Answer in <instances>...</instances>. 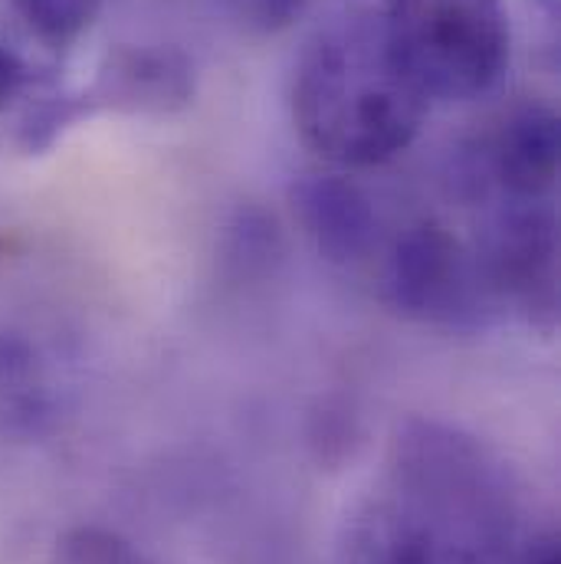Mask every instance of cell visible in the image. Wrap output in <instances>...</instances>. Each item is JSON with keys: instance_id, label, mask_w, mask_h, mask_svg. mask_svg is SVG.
<instances>
[{"instance_id": "12", "label": "cell", "mask_w": 561, "mask_h": 564, "mask_svg": "<svg viewBox=\"0 0 561 564\" xmlns=\"http://www.w3.org/2000/svg\"><path fill=\"white\" fill-rule=\"evenodd\" d=\"M230 230H234L230 234V257L244 270H267L273 263V257L280 253V234H277L273 220H267L257 210L240 214Z\"/></svg>"}, {"instance_id": "7", "label": "cell", "mask_w": 561, "mask_h": 564, "mask_svg": "<svg viewBox=\"0 0 561 564\" xmlns=\"http://www.w3.org/2000/svg\"><path fill=\"white\" fill-rule=\"evenodd\" d=\"M194 63L174 46H116L83 93L89 112L174 116L194 102Z\"/></svg>"}, {"instance_id": "14", "label": "cell", "mask_w": 561, "mask_h": 564, "mask_svg": "<svg viewBox=\"0 0 561 564\" xmlns=\"http://www.w3.org/2000/svg\"><path fill=\"white\" fill-rule=\"evenodd\" d=\"M36 384V358L30 341L17 332H0V388L10 391L13 401H33Z\"/></svg>"}, {"instance_id": "10", "label": "cell", "mask_w": 561, "mask_h": 564, "mask_svg": "<svg viewBox=\"0 0 561 564\" xmlns=\"http://www.w3.org/2000/svg\"><path fill=\"white\" fill-rule=\"evenodd\" d=\"M89 106L83 99V93H53V96H40L26 116L20 119L17 129V144L26 154H43L50 151L63 132H69L73 126H79L83 119H89Z\"/></svg>"}, {"instance_id": "4", "label": "cell", "mask_w": 561, "mask_h": 564, "mask_svg": "<svg viewBox=\"0 0 561 564\" xmlns=\"http://www.w3.org/2000/svg\"><path fill=\"white\" fill-rule=\"evenodd\" d=\"M381 292L404 318L436 328H476L496 312L476 250L436 220L408 227L391 243Z\"/></svg>"}, {"instance_id": "9", "label": "cell", "mask_w": 561, "mask_h": 564, "mask_svg": "<svg viewBox=\"0 0 561 564\" xmlns=\"http://www.w3.org/2000/svg\"><path fill=\"white\" fill-rule=\"evenodd\" d=\"M10 7L36 40L66 50L96 23L103 0H10Z\"/></svg>"}, {"instance_id": "3", "label": "cell", "mask_w": 561, "mask_h": 564, "mask_svg": "<svg viewBox=\"0 0 561 564\" xmlns=\"http://www.w3.org/2000/svg\"><path fill=\"white\" fill-rule=\"evenodd\" d=\"M388 40L430 102H470L499 86L513 36L503 0H385Z\"/></svg>"}, {"instance_id": "16", "label": "cell", "mask_w": 561, "mask_h": 564, "mask_svg": "<svg viewBox=\"0 0 561 564\" xmlns=\"http://www.w3.org/2000/svg\"><path fill=\"white\" fill-rule=\"evenodd\" d=\"M516 564H559V539L552 532L529 535V542H526Z\"/></svg>"}, {"instance_id": "13", "label": "cell", "mask_w": 561, "mask_h": 564, "mask_svg": "<svg viewBox=\"0 0 561 564\" xmlns=\"http://www.w3.org/2000/svg\"><path fill=\"white\" fill-rule=\"evenodd\" d=\"M227 17L247 33H280L302 17L309 0H220Z\"/></svg>"}, {"instance_id": "6", "label": "cell", "mask_w": 561, "mask_h": 564, "mask_svg": "<svg viewBox=\"0 0 561 564\" xmlns=\"http://www.w3.org/2000/svg\"><path fill=\"white\" fill-rule=\"evenodd\" d=\"M559 116L542 102L516 106L503 122L463 154V187L479 197L549 200L559 181Z\"/></svg>"}, {"instance_id": "1", "label": "cell", "mask_w": 561, "mask_h": 564, "mask_svg": "<svg viewBox=\"0 0 561 564\" xmlns=\"http://www.w3.org/2000/svg\"><path fill=\"white\" fill-rule=\"evenodd\" d=\"M529 542L506 459L460 426L398 423L338 529V564H516Z\"/></svg>"}, {"instance_id": "15", "label": "cell", "mask_w": 561, "mask_h": 564, "mask_svg": "<svg viewBox=\"0 0 561 564\" xmlns=\"http://www.w3.org/2000/svg\"><path fill=\"white\" fill-rule=\"evenodd\" d=\"M33 83H36V73L30 69V63L20 53H13L10 46L0 43V109L13 96H20L23 89H30Z\"/></svg>"}, {"instance_id": "5", "label": "cell", "mask_w": 561, "mask_h": 564, "mask_svg": "<svg viewBox=\"0 0 561 564\" xmlns=\"http://www.w3.org/2000/svg\"><path fill=\"white\" fill-rule=\"evenodd\" d=\"M496 308L552 332L559 322V220L549 200H503L473 247Z\"/></svg>"}, {"instance_id": "11", "label": "cell", "mask_w": 561, "mask_h": 564, "mask_svg": "<svg viewBox=\"0 0 561 564\" xmlns=\"http://www.w3.org/2000/svg\"><path fill=\"white\" fill-rule=\"evenodd\" d=\"M50 564H151L139 549L103 525H76L53 545Z\"/></svg>"}, {"instance_id": "2", "label": "cell", "mask_w": 561, "mask_h": 564, "mask_svg": "<svg viewBox=\"0 0 561 564\" xmlns=\"http://www.w3.org/2000/svg\"><path fill=\"white\" fill-rule=\"evenodd\" d=\"M292 126L305 148L338 167H375L421 135L430 99L401 66L381 10L322 23L292 69Z\"/></svg>"}, {"instance_id": "8", "label": "cell", "mask_w": 561, "mask_h": 564, "mask_svg": "<svg viewBox=\"0 0 561 564\" xmlns=\"http://www.w3.org/2000/svg\"><path fill=\"white\" fill-rule=\"evenodd\" d=\"M292 214L315 253L335 267L358 263L378 240V214L365 187L345 174H302L289 187Z\"/></svg>"}]
</instances>
